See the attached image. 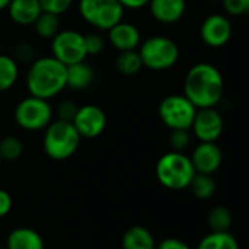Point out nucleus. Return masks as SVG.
I'll return each instance as SVG.
<instances>
[{
  "mask_svg": "<svg viewBox=\"0 0 249 249\" xmlns=\"http://www.w3.org/2000/svg\"><path fill=\"white\" fill-rule=\"evenodd\" d=\"M233 34L232 23L226 15L213 13L209 15L200 25V38L210 48L225 47Z\"/></svg>",
  "mask_w": 249,
  "mask_h": 249,
  "instance_id": "12",
  "label": "nucleus"
},
{
  "mask_svg": "<svg viewBox=\"0 0 249 249\" xmlns=\"http://www.w3.org/2000/svg\"><path fill=\"white\" fill-rule=\"evenodd\" d=\"M143 63L137 50L121 51L115 58V70L123 76H136L142 71Z\"/></svg>",
  "mask_w": 249,
  "mask_h": 249,
  "instance_id": "22",
  "label": "nucleus"
},
{
  "mask_svg": "<svg viewBox=\"0 0 249 249\" xmlns=\"http://www.w3.org/2000/svg\"><path fill=\"white\" fill-rule=\"evenodd\" d=\"M155 172L160 185L172 191L188 188L196 175L190 156L174 150L159 158Z\"/></svg>",
  "mask_w": 249,
  "mask_h": 249,
  "instance_id": "4",
  "label": "nucleus"
},
{
  "mask_svg": "<svg viewBox=\"0 0 249 249\" xmlns=\"http://www.w3.org/2000/svg\"><path fill=\"white\" fill-rule=\"evenodd\" d=\"M0 163H1V156H0Z\"/></svg>",
  "mask_w": 249,
  "mask_h": 249,
  "instance_id": "38",
  "label": "nucleus"
},
{
  "mask_svg": "<svg viewBox=\"0 0 249 249\" xmlns=\"http://www.w3.org/2000/svg\"><path fill=\"white\" fill-rule=\"evenodd\" d=\"M23 153V143L16 136H6L0 140V156L1 160H16Z\"/></svg>",
  "mask_w": 249,
  "mask_h": 249,
  "instance_id": "26",
  "label": "nucleus"
},
{
  "mask_svg": "<svg viewBox=\"0 0 249 249\" xmlns=\"http://www.w3.org/2000/svg\"><path fill=\"white\" fill-rule=\"evenodd\" d=\"M85 45L88 55H96L105 50V39L98 32H89L85 35Z\"/></svg>",
  "mask_w": 249,
  "mask_h": 249,
  "instance_id": "30",
  "label": "nucleus"
},
{
  "mask_svg": "<svg viewBox=\"0 0 249 249\" xmlns=\"http://www.w3.org/2000/svg\"><path fill=\"white\" fill-rule=\"evenodd\" d=\"M51 55L64 66L85 61L88 57L85 34L74 29H60L51 39Z\"/></svg>",
  "mask_w": 249,
  "mask_h": 249,
  "instance_id": "9",
  "label": "nucleus"
},
{
  "mask_svg": "<svg viewBox=\"0 0 249 249\" xmlns=\"http://www.w3.org/2000/svg\"><path fill=\"white\" fill-rule=\"evenodd\" d=\"M152 18L162 25H174L182 19L187 10V0H149Z\"/></svg>",
  "mask_w": 249,
  "mask_h": 249,
  "instance_id": "15",
  "label": "nucleus"
},
{
  "mask_svg": "<svg viewBox=\"0 0 249 249\" xmlns=\"http://www.w3.org/2000/svg\"><path fill=\"white\" fill-rule=\"evenodd\" d=\"M19 79V64L9 54H0V92L12 89Z\"/></svg>",
  "mask_w": 249,
  "mask_h": 249,
  "instance_id": "20",
  "label": "nucleus"
},
{
  "mask_svg": "<svg viewBox=\"0 0 249 249\" xmlns=\"http://www.w3.org/2000/svg\"><path fill=\"white\" fill-rule=\"evenodd\" d=\"M82 137L74 125L69 121L53 120L42 137V149L45 155L57 162L70 159L79 149Z\"/></svg>",
  "mask_w": 249,
  "mask_h": 249,
  "instance_id": "3",
  "label": "nucleus"
},
{
  "mask_svg": "<svg viewBox=\"0 0 249 249\" xmlns=\"http://www.w3.org/2000/svg\"><path fill=\"white\" fill-rule=\"evenodd\" d=\"M9 3H10V0H0V12L4 10V9H7Z\"/></svg>",
  "mask_w": 249,
  "mask_h": 249,
  "instance_id": "36",
  "label": "nucleus"
},
{
  "mask_svg": "<svg viewBox=\"0 0 249 249\" xmlns=\"http://www.w3.org/2000/svg\"><path fill=\"white\" fill-rule=\"evenodd\" d=\"M232 213L225 206H216L207 214V225L212 232H228L232 226Z\"/></svg>",
  "mask_w": 249,
  "mask_h": 249,
  "instance_id": "24",
  "label": "nucleus"
},
{
  "mask_svg": "<svg viewBox=\"0 0 249 249\" xmlns=\"http://www.w3.org/2000/svg\"><path fill=\"white\" fill-rule=\"evenodd\" d=\"M12 57L16 60V63H25V64H31L35 58H36V51L35 47L28 42V41H19L12 51Z\"/></svg>",
  "mask_w": 249,
  "mask_h": 249,
  "instance_id": "27",
  "label": "nucleus"
},
{
  "mask_svg": "<svg viewBox=\"0 0 249 249\" xmlns=\"http://www.w3.org/2000/svg\"><path fill=\"white\" fill-rule=\"evenodd\" d=\"M93 82H95V70L90 64L86 63V60L67 66V71H66L67 88L74 90H83L92 86Z\"/></svg>",
  "mask_w": 249,
  "mask_h": 249,
  "instance_id": "18",
  "label": "nucleus"
},
{
  "mask_svg": "<svg viewBox=\"0 0 249 249\" xmlns=\"http://www.w3.org/2000/svg\"><path fill=\"white\" fill-rule=\"evenodd\" d=\"M169 144L174 152H185L191 144L190 130H171Z\"/></svg>",
  "mask_w": 249,
  "mask_h": 249,
  "instance_id": "28",
  "label": "nucleus"
},
{
  "mask_svg": "<svg viewBox=\"0 0 249 249\" xmlns=\"http://www.w3.org/2000/svg\"><path fill=\"white\" fill-rule=\"evenodd\" d=\"M4 249H45V245L42 236L35 229L22 226L9 233Z\"/></svg>",
  "mask_w": 249,
  "mask_h": 249,
  "instance_id": "17",
  "label": "nucleus"
},
{
  "mask_svg": "<svg viewBox=\"0 0 249 249\" xmlns=\"http://www.w3.org/2000/svg\"><path fill=\"white\" fill-rule=\"evenodd\" d=\"M77 108H79V105H77L74 101H71V99H64V101H61V102L58 104V107H57V111H55L57 120L71 123L73 118H74V115H76V112H77Z\"/></svg>",
  "mask_w": 249,
  "mask_h": 249,
  "instance_id": "31",
  "label": "nucleus"
},
{
  "mask_svg": "<svg viewBox=\"0 0 249 249\" xmlns=\"http://www.w3.org/2000/svg\"><path fill=\"white\" fill-rule=\"evenodd\" d=\"M225 93V79L220 70L210 63H197L184 77V93L197 109L219 105Z\"/></svg>",
  "mask_w": 249,
  "mask_h": 249,
  "instance_id": "1",
  "label": "nucleus"
},
{
  "mask_svg": "<svg viewBox=\"0 0 249 249\" xmlns=\"http://www.w3.org/2000/svg\"><path fill=\"white\" fill-rule=\"evenodd\" d=\"M229 16H244L249 10V0H220Z\"/></svg>",
  "mask_w": 249,
  "mask_h": 249,
  "instance_id": "32",
  "label": "nucleus"
},
{
  "mask_svg": "<svg viewBox=\"0 0 249 249\" xmlns=\"http://www.w3.org/2000/svg\"><path fill=\"white\" fill-rule=\"evenodd\" d=\"M194 197L200 200H209L214 196L216 193V181L213 175H206V174H196L190 187Z\"/></svg>",
  "mask_w": 249,
  "mask_h": 249,
  "instance_id": "25",
  "label": "nucleus"
},
{
  "mask_svg": "<svg viewBox=\"0 0 249 249\" xmlns=\"http://www.w3.org/2000/svg\"><path fill=\"white\" fill-rule=\"evenodd\" d=\"M0 249H4V248H0Z\"/></svg>",
  "mask_w": 249,
  "mask_h": 249,
  "instance_id": "39",
  "label": "nucleus"
},
{
  "mask_svg": "<svg viewBox=\"0 0 249 249\" xmlns=\"http://www.w3.org/2000/svg\"><path fill=\"white\" fill-rule=\"evenodd\" d=\"M118 1L124 9H131V10H139L149 4V0H118Z\"/></svg>",
  "mask_w": 249,
  "mask_h": 249,
  "instance_id": "35",
  "label": "nucleus"
},
{
  "mask_svg": "<svg viewBox=\"0 0 249 249\" xmlns=\"http://www.w3.org/2000/svg\"><path fill=\"white\" fill-rule=\"evenodd\" d=\"M143 67L152 71H165L172 69L179 60L178 44L165 35H153L142 41L137 48Z\"/></svg>",
  "mask_w": 249,
  "mask_h": 249,
  "instance_id": "5",
  "label": "nucleus"
},
{
  "mask_svg": "<svg viewBox=\"0 0 249 249\" xmlns=\"http://www.w3.org/2000/svg\"><path fill=\"white\" fill-rule=\"evenodd\" d=\"M13 117L22 130L39 131L45 130L47 125L53 121L54 109L47 99L29 95L18 102L13 111Z\"/></svg>",
  "mask_w": 249,
  "mask_h": 249,
  "instance_id": "7",
  "label": "nucleus"
},
{
  "mask_svg": "<svg viewBox=\"0 0 249 249\" xmlns=\"http://www.w3.org/2000/svg\"><path fill=\"white\" fill-rule=\"evenodd\" d=\"M71 124L82 139H96L107 128V115L98 105L86 104L77 108Z\"/></svg>",
  "mask_w": 249,
  "mask_h": 249,
  "instance_id": "11",
  "label": "nucleus"
},
{
  "mask_svg": "<svg viewBox=\"0 0 249 249\" xmlns=\"http://www.w3.org/2000/svg\"><path fill=\"white\" fill-rule=\"evenodd\" d=\"M34 29L36 35L42 39H53L60 31V16L42 12L34 22Z\"/></svg>",
  "mask_w": 249,
  "mask_h": 249,
  "instance_id": "23",
  "label": "nucleus"
},
{
  "mask_svg": "<svg viewBox=\"0 0 249 249\" xmlns=\"http://www.w3.org/2000/svg\"><path fill=\"white\" fill-rule=\"evenodd\" d=\"M197 249H241L238 239L228 232H210L197 245Z\"/></svg>",
  "mask_w": 249,
  "mask_h": 249,
  "instance_id": "21",
  "label": "nucleus"
},
{
  "mask_svg": "<svg viewBox=\"0 0 249 249\" xmlns=\"http://www.w3.org/2000/svg\"><path fill=\"white\" fill-rule=\"evenodd\" d=\"M155 249H191V247L178 238H166L159 244H156Z\"/></svg>",
  "mask_w": 249,
  "mask_h": 249,
  "instance_id": "33",
  "label": "nucleus"
},
{
  "mask_svg": "<svg viewBox=\"0 0 249 249\" xmlns=\"http://www.w3.org/2000/svg\"><path fill=\"white\" fill-rule=\"evenodd\" d=\"M190 130L198 142H217L225 130L223 115L216 107L197 109Z\"/></svg>",
  "mask_w": 249,
  "mask_h": 249,
  "instance_id": "10",
  "label": "nucleus"
},
{
  "mask_svg": "<svg viewBox=\"0 0 249 249\" xmlns=\"http://www.w3.org/2000/svg\"><path fill=\"white\" fill-rule=\"evenodd\" d=\"M108 39L111 45L118 51H131L137 50L139 45L142 44V34L139 28L130 22H118L108 31Z\"/></svg>",
  "mask_w": 249,
  "mask_h": 249,
  "instance_id": "14",
  "label": "nucleus"
},
{
  "mask_svg": "<svg viewBox=\"0 0 249 249\" xmlns=\"http://www.w3.org/2000/svg\"><path fill=\"white\" fill-rule=\"evenodd\" d=\"M210 1H220V0H210Z\"/></svg>",
  "mask_w": 249,
  "mask_h": 249,
  "instance_id": "37",
  "label": "nucleus"
},
{
  "mask_svg": "<svg viewBox=\"0 0 249 249\" xmlns=\"http://www.w3.org/2000/svg\"><path fill=\"white\" fill-rule=\"evenodd\" d=\"M121 247L123 249H155L156 239L147 228L136 225L124 232Z\"/></svg>",
  "mask_w": 249,
  "mask_h": 249,
  "instance_id": "19",
  "label": "nucleus"
},
{
  "mask_svg": "<svg viewBox=\"0 0 249 249\" xmlns=\"http://www.w3.org/2000/svg\"><path fill=\"white\" fill-rule=\"evenodd\" d=\"M197 108L185 95H168L158 108L160 121L169 130H190L194 121Z\"/></svg>",
  "mask_w": 249,
  "mask_h": 249,
  "instance_id": "8",
  "label": "nucleus"
},
{
  "mask_svg": "<svg viewBox=\"0 0 249 249\" xmlns=\"http://www.w3.org/2000/svg\"><path fill=\"white\" fill-rule=\"evenodd\" d=\"M66 71L67 66L55 60L53 55L36 57L29 64L25 79L29 95L47 101L58 96L67 88Z\"/></svg>",
  "mask_w": 249,
  "mask_h": 249,
  "instance_id": "2",
  "label": "nucleus"
},
{
  "mask_svg": "<svg viewBox=\"0 0 249 249\" xmlns=\"http://www.w3.org/2000/svg\"><path fill=\"white\" fill-rule=\"evenodd\" d=\"M79 15L98 31H108L123 20L125 9L118 0H79Z\"/></svg>",
  "mask_w": 249,
  "mask_h": 249,
  "instance_id": "6",
  "label": "nucleus"
},
{
  "mask_svg": "<svg viewBox=\"0 0 249 249\" xmlns=\"http://www.w3.org/2000/svg\"><path fill=\"white\" fill-rule=\"evenodd\" d=\"M12 206H13V200L10 194L6 190L0 188V219L6 217L12 212Z\"/></svg>",
  "mask_w": 249,
  "mask_h": 249,
  "instance_id": "34",
  "label": "nucleus"
},
{
  "mask_svg": "<svg viewBox=\"0 0 249 249\" xmlns=\"http://www.w3.org/2000/svg\"><path fill=\"white\" fill-rule=\"evenodd\" d=\"M38 1H39L42 12L61 16L71 7L74 0H38Z\"/></svg>",
  "mask_w": 249,
  "mask_h": 249,
  "instance_id": "29",
  "label": "nucleus"
},
{
  "mask_svg": "<svg viewBox=\"0 0 249 249\" xmlns=\"http://www.w3.org/2000/svg\"><path fill=\"white\" fill-rule=\"evenodd\" d=\"M9 18L19 26H32L42 13L38 0H10L7 6Z\"/></svg>",
  "mask_w": 249,
  "mask_h": 249,
  "instance_id": "16",
  "label": "nucleus"
},
{
  "mask_svg": "<svg viewBox=\"0 0 249 249\" xmlns=\"http://www.w3.org/2000/svg\"><path fill=\"white\" fill-rule=\"evenodd\" d=\"M190 160L196 174L213 175L222 166L223 153L216 142H200L194 147Z\"/></svg>",
  "mask_w": 249,
  "mask_h": 249,
  "instance_id": "13",
  "label": "nucleus"
}]
</instances>
